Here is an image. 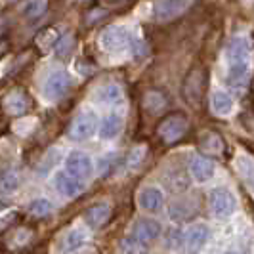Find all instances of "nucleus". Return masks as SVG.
Wrapping results in <instances>:
<instances>
[{
  "mask_svg": "<svg viewBox=\"0 0 254 254\" xmlns=\"http://www.w3.org/2000/svg\"><path fill=\"white\" fill-rule=\"evenodd\" d=\"M208 208L216 218H229L237 210V197L228 188H216L208 195Z\"/></svg>",
  "mask_w": 254,
  "mask_h": 254,
  "instance_id": "obj_1",
  "label": "nucleus"
},
{
  "mask_svg": "<svg viewBox=\"0 0 254 254\" xmlns=\"http://www.w3.org/2000/svg\"><path fill=\"white\" fill-rule=\"evenodd\" d=\"M132 42V35L127 27L123 25H111L107 27L100 37V44L105 52H121L127 50Z\"/></svg>",
  "mask_w": 254,
  "mask_h": 254,
  "instance_id": "obj_2",
  "label": "nucleus"
},
{
  "mask_svg": "<svg viewBox=\"0 0 254 254\" xmlns=\"http://www.w3.org/2000/svg\"><path fill=\"white\" fill-rule=\"evenodd\" d=\"M96 130H98V117L94 111L86 109L78 113V117L73 121V125L69 128V138L75 141H86L96 134Z\"/></svg>",
  "mask_w": 254,
  "mask_h": 254,
  "instance_id": "obj_3",
  "label": "nucleus"
},
{
  "mask_svg": "<svg viewBox=\"0 0 254 254\" xmlns=\"http://www.w3.org/2000/svg\"><path fill=\"white\" fill-rule=\"evenodd\" d=\"M69 75L65 71H54L46 76L44 84H42V96L48 100V102H60L62 98H65V94L69 92Z\"/></svg>",
  "mask_w": 254,
  "mask_h": 254,
  "instance_id": "obj_4",
  "label": "nucleus"
},
{
  "mask_svg": "<svg viewBox=\"0 0 254 254\" xmlns=\"http://www.w3.org/2000/svg\"><path fill=\"white\" fill-rule=\"evenodd\" d=\"M65 172L76 180H88L94 172V163L84 151H71L65 159Z\"/></svg>",
  "mask_w": 254,
  "mask_h": 254,
  "instance_id": "obj_5",
  "label": "nucleus"
},
{
  "mask_svg": "<svg viewBox=\"0 0 254 254\" xmlns=\"http://www.w3.org/2000/svg\"><path fill=\"white\" fill-rule=\"evenodd\" d=\"M184 98L190 105H199L201 98H203L204 90V71L203 67H193L190 71V75L184 80Z\"/></svg>",
  "mask_w": 254,
  "mask_h": 254,
  "instance_id": "obj_6",
  "label": "nucleus"
},
{
  "mask_svg": "<svg viewBox=\"0 0 254 254\" xmlns=\"http://www.w3.org/2000/svg\"><path fill=\"white\" fill-rule=\"evenodd\" d=\"M251 40L243 35H237L229 40L228 50H226V60L228 65H251Z\"/></svg>",
  "mask_w": 254,
  "mask_h": 254,
  "instance_id": "obj_7",
  "label": "nucleus"
},
{
  "mask_svg": "<svg viewBox=\"0 0 254 254\" xmlns=\"http://www.w3.org/2000/svg\"><path fill=\"white\" fill-rule=\"evenodd\" d=\"M188 119L182 117V115H172L165 119L161 125H159V136L163 138V141L166 143H174L178 141L186 132H188Z\"/></svg>",
  "mask_w": 254,
  "mask_h": 254,
  "instance_id": "obj_8",
  "label": "nucleus"
},
{
  "mask_svg": "<svg viewBox=\"0 0 254 254\" xmlns=\"http://www.w3.org/2000/svg\"><path fill=\"white\" fill-rule=\"evenodd\" d=\"M138 204L141 210L157 214L165 206V193L157 186H145V188H141L140 195H138Z\"/></svg>",
  "mask_w": 254,
  "mask_h": 254,
  "instance_id": "obj_9",
  "label": "nucleus"
},
{
  "mask_svg": "<svg viewBox=\"0 0 254 254\" xmlns=\"http://www.w3.org/2000/svg\"><path fill=\"white\" fill-rule=\"evenodd\" d=\"M191 6V0H157L155 17L159 21H170L178 17Z\"/></svg>",
  "mask_w": 254,
  "mask_h": 254,
  "instance_id": "obj_10",
  "label": "nucleus"
},
{
  "mask_svg": "<svg viewBox=\"0 0 254 254\" xmlns=\"http://www.w3.org/2000/svg\"><path fill=\"white\" fill-rule=\"evenodd\" d=\"M210 239V228L206 224H195L186 233V251L188 254H199Z\"/></svg>",
  "mask_w": 254,
  "mask_h": 254,
  "instance_id": "obj_11",
  "label": "nucleus"
},
{
  "mask_svg": "<svg viewBox=\"0 0 254 254\" xmlns=\"http://www.w3.org/2000/svg\"><path fill=\"white\" fill-rule=\"evenodd\" d=\"M214 172H216V166H214V163H212L210 159H206L203 155L191 157L190 174L197 184H206L208 180L214 176Z\"/></svg>",
  "mask_w": 254,
  "mask_h": 254,
  "instance_id": "obj_12",
  "label": "nucleus"
},
{
  "mask_svg": "<svg viewBox=\"0 0 254 254\" xmlns=\"http://www.w3.org/2000/svg\"><path fill=\"white\" fill-rule=\"evenodd\" d=\"M161 231H163V228H161V224L157 220L141 218L134 226V237H136V241L140 243V245H149L155 239H159Z\"/></svg>",
  "mask_w": 254,
  "mask_h": 254,
  "instance_id": "obj_13",
  "label": "nucleus"
},
{
  "mask_svg": "<svg viewBox=\"0 0 254 254\" xmlns=\"http://www.w3.org/2000/svg\"><path fill=\"white\" fill-rule=\"evenodd\" d=\"M54 188H56V191H58L60 195H64L67 199H75V197H78V195L82 193V190H84L82 182L73 178V176L67 174V172H60V174L54 176Z\"/></svg>",
  "mask_w": 254,
  "mask_h": 254,
  "instance_id": "obj_14",
  "label": "nucleus"
},
{
  "mask_svg": "<svg viewBox=\"0 0 254 254\" xmlns=\"http://www.w3.org/2000/svg\"><path fill=\"white\" fill-rule=\"evenodd\" d=\"M109 216H111V204L102 201V203H96L90 206L86 214H84V220L92 229H98L109 220Z\"/></svg>",
  "mask_w": 254,
  "mask_h": 254,
  "instance_id": "obj_15",
  "label": "nucleus"
},
{
  "mask_svg": "<svg viewBox=\"0 0 254 254\" xmlns=\"http://www.w3.org/2000/svg\"><path fill=\"white\" fill-rule=\"evenodd\" d=\"M249 80H251V65H228L226 82L233 90L247 88Z\"/></svg>",
  "mask_w": 254,
  "mask_h": 254,
  "instance_id": "obj_16",
  "label": "nucleus"
},
{
  "mask_svg": "<svg viewBox=\"0 0 254 254\" xmlns=\"http://www.w3.org/2000/svg\"><path fill=\"white\" fill-rule=\"evenodd\" d=\"M123 130V117L117 113L107 115L100 125V138L102 140H115Z\"/></svg>",
  "mask_w": 254,
  "mask_h": 254,
  "instance_id": "obj_17",
  "label": "nucleus"
},
{
  "mask_svg": "<svg viewBox=\"0 0 254 254\" xmlns=\"http://www.w3.org/2000/svg\"><path fill=\"white\" fill-rule=\"evenodd\" d=\"M210 107H212L214 115H218V117H228V115L233 113V107H235V103H233V98L229 96L228 92H224V90H218V92H214V94H212Z\"/></svg>",
  "mask_w": 254,
  "mask_h": 254,
  "instance_id": "obj_18",
  "label": "nucleus"
},
{
  "mask_svg": "<svg viewBox=\"0 0 254 254\" xmlns=\"http://www.w3.org/2000/svg\"><path fill=\"white\" fill-rule=\"evenodd\" d=\"M86 243H88V233L80 228H73L64 235V251L65 253H76Z\"/></svg>",
  "mask_w": 254,
  "mask_h": 254,
  "instance_id": "obj_19",
  "label": "nucleus"
},
{
  "mask_svg": "<svg viewBox=\"0 0 254 254\" xmlns=\"http://www.w3.org/2000/svg\"><path fill=\"white\" fill-rule=\"evenodd\" d=\"M29 107V100L23 92H10L6 98H4V109L6 113L13 115V117H19L23 115Z\"/></svg>",
  "mask_w": 254,
  "mask_h": 254,
  "instance_id": "obj_20",
  "label": "nucleus"
},
{
  "mask_svg": "<svg viewBox=\"0 0 254 254\" xmlns=\"http://www.w3.org/2000/svg\"><path fill=\"white\" fill-rule=\"evenodd\" d=\"M96 100L103 105H119V103H123V88L115 82L103 84L102 88L96 92Z\"/></svg>",
  "mask_w": 254,
  "mask_h": 254,
  "instance_id": "obj_21",
  "label": "nucleus"
},
{
  "mask_svg": "<svg viewBox=\"0 0 254 254\" xmlns=\"http://www.w3.org/2000/svg\"><path fill=\"white\" fill-rule=\"evenodd\" d=\"M21 178L13 168H4L0 170V195H12L19 190Z\"/></svg>",
  "mask_w": 254,
  "mask_h": 254,
  "instance_id": "obj_22",
  "label": "nucleus"
},
{
  "mask_svg": "<svg viewBox=\"0 0 254 254\" xmlns=\"http://www.w3.org/2000/svg\"><path fill=\"white\" fill-rule=\"evenodd\" d=\"M237 168H239V172H241V176L245 178V182L249 184V188L254 190V161L253 159H249L247 155H241V157L237 159Z\"/></svg>",
  "mask_w": 254,
  "mask_h": 254,
  "instance_id": "obj_23",
  "label": "nucleus"
},
{
  "mask_svg": "<svg viewBox=\"0 0 254 254\" xmlns=\"http://www.w3.org/2000/svg\"><path fill=\"white\" fill-rule=\"evenodd\" d=\"M27 210H29V214H33V216L37 218H44L52 214V210H54V204L48 201V199H35V201H31L29 206H27Z\"/></svg>",
  "mask_w": 254,
  "mask_h": 254,
  "instance_id": "obj_24",
  "label": "nucleus"
},
{
  "mask_svg": "<svg viewBox=\"0 0 254 254\" xmlns=\"http://www.w3.org/2000/svg\"><path fill=\"white\" fill-rule=\"evenodd\" d=\"M201 147L204 151L216 155V153H222V149H224V141L218 134H206V136L201 138Z\"/></svg>",
  "mask_w": 254,
  "mask_h": 254,
  "instance_id": "obj_25",
  "label": "nucleus"
},
{
  "mask_svg": "<svg viewBox=\"0 0 254 254\" xmlns=\"http://www.w3.org/2000/svg\"><path fill=\"white\" fill-rule=\"evenodd\" d=\"M46 4H48V0H27L25 6H23V13L29 19L40 17L46 10Z\"/></svg>",
  "mask_w": 254,
  "mask_h": 254,
  "instance_id": "obj_26",
  "label": "nucleus"
},
{
  "mask_svg": "<svg viewBox=\"0 0 254 254\" xmlns=\"http://www.w3.org/2000/svg\"><path fill=\"white\" fill-rule=\"evenodd\" d=\"M73 44H75L73 37H71V35H64L62 38L56 40V54H58L60 58L69 56V54H71V48H73Z\"/></svg>",
  "mask_w": 254,
  "mask_h": 254,
  "instance_id": "obj_27",
  "label": "nucleus"
},
{
  "mask_svg": "<svg viewBox=\"0 0 254 254\" xmlns=\"http://www.w3.org/2000/svg\"><path fill=\"white\" fill-rule=\"evenodd\" d=\"M143 155H145V147H143V145H138V147H134V149L130 151V155H128V159H127L128 166H130V168H136V166L141 163Z\"/></svg>",
  "mask_w": 254,
  "mask_h": 254,
  "instance_id": "obj_28",
  "label": "nucleus"
},
{
  "mask_svg": "<svg viewBox=\"0 0 254 254\" xmlns=\"http://www.w3.org/2000/svg\"><path fill=\"white\" fill-rule=\"evenodd\" d=\"M138 249H140V243L136 241V237H127L123 241V251H125V254H136Z\"/></svg>",
  "mask_w": 254,
  "mask_h": 254,
  "instance_id": "obj_29",
  "label": "nucleus"
},
{
  "mask_svg": "<svg viewBox=\"0 0 254 254\" xmlns=\"http://www.w3.org/2000/svg\"><path fill=\"white\" fill-rule=\"evenodd\" d=\"M170 237H172V239H168V241H166V247H168V249H178L180 245H182V237H184V235H182V231L174 229V231L170 233Z\"/></svg>",
  "mask_w": 254,
  "mask_h": 254,
  "instance_id": "obj_30",
  "label": "nucleus"
},
{
  "mask_svg": "<svg viewBox=\"0 0 254 254\" xmlns=\"http://www.w3.org/2000/svg\"><path fill=\"white\" fill-rule=\"evenodd\" d=\"M111 161H115V157L113 155H107V157H102V159H100V174H103V172H107V170H109V166L113 165V163H111Z\"/></svg>",
  "mask_w": 254,
  "mask_h": 254,
  "instance_id": "obj_31",
  "label": "nucleus"
},
{
  "mask_svg": "<svg viewBox=\"0 0 254 254\" xmlns=\"http://www.w3.org/2000/svg\"><path fill=\"white\" fill-rule=\"evenodd\" d=\"M222 254H241V253H237V251H226V253H222Z\"/></svg>",
  "mask_w": 254,
  "mask_h": 254,
  "instance_id": "obj_32",
  "label": "nucleus"
}]
</instances>
